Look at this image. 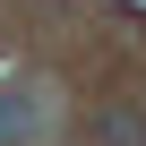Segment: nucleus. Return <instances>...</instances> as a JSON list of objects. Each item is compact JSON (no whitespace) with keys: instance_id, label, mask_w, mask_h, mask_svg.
I'll use <instances>...</instances> for the list:
<instances>
[{"instance_id":"1","label":"nucleus","mask_w":146,"mask_h":146,"mask_svg":"<svg viewBox=\"0 0 146 146\" xmlns=\"http://www.w3.org/2000/svg\"><path fill=\"white\" fill-rule=\"evenodd\" d=\"M43 129H52L43 86H0V146H35Z\"/></svg>"},{"instance_id":"2","label":"nucleus","mask_w":146,"mask_h":146,"mask_svg":"<svg viewBox=\"0 0 146 146\" xmlns=\"http://www.w3.org/2000/svg\"><path fill=\"white\" fill-rule=\"evenodd\" d=\"M95 137H103V146H146V120H137V112H103Z\"/></svg>"}]
</instances>
